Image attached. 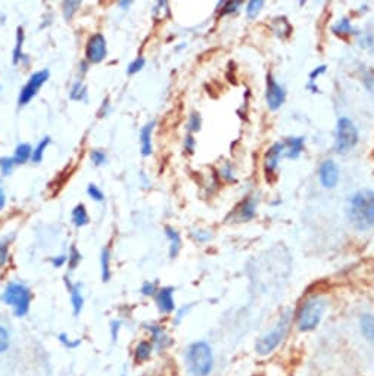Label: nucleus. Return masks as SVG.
<instances>
[{"label":"nucleus","instance_id":"obj_1","mask_svg":"<svg viewBox=\"0 0 374 376\" xmlns=\"http://www.w3.org/2000/svg\"><path fill=\"white\" fill-rule=\"evenodd\" d=\"M348 217L353 227L358 230H369L374 227V190L364 189L349 198Z\"/></svg>","mask_w":374,"mask_h":376},{"label":"nucleus","instance_id":"obj_2","mask_svg":"<svg viewBox=\"0 0 374 376\" xmlns=\"http://www.w3.org/2000/svg\"><path fill=\"white\" fill-rule=\"evenodd\" d=\"M304 138H286L283 142H277L267 151L264 158V170L267 177L274 175V171L279 167L282 158L296 160L304 149Z\"/></svg>","mask_w":374,"mask_h":376},{"label":"nucleus","instance_id":"obj_3","mask_svg":"<svg viewBox=\"0 0 374 376\" xmlns=\"http://www.w3.org/2000/svg\"><path fill=\"white\" fill-rule=\"evenodd\" d=\"M186 366L190 375L208 376L214 368V355L211 347L204 342H193L186 350Z\"/></svg>","mask_w":374,"mask_h":376},{"label":"nucleus","instance_id":"obj_4","mask_svg":"<svg viewBox=\"0 0 374 376\" xmlns=\"http://www.w3.org/2000/svg\"><path fill=\"white\" fill-rule=\"evenodd\" d=\"M325 310V301L321 297H310L302 303L298 312V327L301 331H312L321 322Z\"/></svg>","mask_w":374,"mask_h":376},{"label":"nucleus","instance_id":"obj_5","mask_svg":"<svg viewBox=\"0 0 374 376\" xmlns=\"http://www.w3.org/2000/svg\"><path fill=\"white\" fill-rule=\"evenodd\" d=\"M2 300L6 305L14 308L15 316L23 317L28 313V310H30L31 292L24 284L11 282L5 288V291L2 294Z\"/></svg>","mask_w":374,"mask_h":376},{"label":"nucleus","instance_id":"obj_6","mask_svg":"<svg viewBox=\"0 0 374 376\" xmlns=\"http://www.w3.org/2000/svg\"><path fill=\"white\" fill-rule=\"evenodd\" d=\"M289 327H291V312L287 310L286 313L282 314L279 322H277V325L273 327V329L268 334H265L263 338H260V341L256 342V347H255L256 353L261 355L270 354L284 340Z\"/></svg>","mask_w":374,"mask_h":376},{"label":"nucleus","instance_id":"obj_7","mask_svg":"<svg viewBox=\"0 0 374 376\" xmlns=\"http://www.w3.org/2000/svg\"><path fill=\"white\" fill-rule=\"evenodd\" d=\"M358 142V130L349 118L342 117L336 125V140H334V148L339 153L351 151Z\"/></svg>","mask_w":374,"mask_h":376},{"label":"nucleus","instance_id":"obj_8","mask_svg":"<svg viewBox=\"0 0 374 376\" xmlns=\"http://www.w3.org/2000/svg\"><path fill=\"white\" fill-rule=\"evenodd\" d=\"M47 79H49V71L47 70L34 73L30 77L28 83L21 89V93H19V99H18L19 105H27L28 102H30L37 95V92L40 90L42 86L47 82Z\"/></svg>","mask_w":374,"mask_h":376},{"label":"nucleus","instance_id":"obj_9","mask_svg":"<svg viewBox=\"0 0 374 376\" xmlns=\"http://www.w3.org/2000/svg\"><path fill=\"white\" fill-rule=\"evenodd\" d=\"M265 98H267V105L268 108L276 111L279 110L282 105L284 103L286 99V92L282 88V86L274 80L273 75L267 77V92H265Z\"/></svg>","mask_w":374,"mask_h":376},{"label":"nucleus","instance_id":"obj_10","mask_svg":"<svg viewBox=\"0 0 374 376\" xmlns=\"http://www.w3.org/2000/svg\"><path fill=\"white\" fill-rule=\"evenodd\" d=\"M319 176H320L321 185L324 188L333 189V188H336L339 183V168L336 164H334V161L325 160L320 166Z\"/></svg>","mask_w":374,"mask_h":376},{"label":"nucleus","instance_id":"obj_11","mask_svg":"<svg viewBox=\"0 0 374 376\" xmlns=\"http://www.w3.org/2000/svg\"><path fill=\"white\" fill-rule=\"evenodd\" d=\"M85 55H88V60L94 64L101 62L107 56V40H105L102 34H94L93 37H90Z\"/></svg>","mask_w":374,"mask_h":376},{"label":"nucleus","instance_id":"obj_12","mask_svg":"<svg viewBox=\"0 0 374 376\" xmlns=\"http://www.w3.org/2000/svg\"><path fill=\"white\" fill-rule=\"evenodd\" d=\"M172 294H174V289L172 288H162L157 292V304L162 313H171L174 310L176 304Z\"/></svg>","mask_w":374,"mask_h":376},{"label":"nucleus","instance_id":"obj_13","mask_svg":"<svg viewBox=\"0 0 374 376\" xmlns=\"http://www.w3.org/2000/svg\"><path fill=\"white\" fill-rule=\"evenodd\" d=\"M148 329L152 335V345L157 347L158 350H164L171 344L170 336L164 331V327H161L158 325H149Z\"/></svg>","mask_w":374,"mask_h":376},{"label":"nucleus","instance_id":"obj_14","mask_svg":"<svg viewBox=\"0 0 374 376\" xmlns=\"http://www.w3.org/2000/svg\"><path fill=\"white\" fill-rule=\"evenodd\" d=\"M155 123H149L140 131V145H142V153L145 157L152 153V131Z\"/></svg>","mask_w":374,"mask_h":376},{"label":"nucleus","instance_id":"obj_15","mask_svg":"<svg viewBox=\"0 0 374 376\" xmlns=\"http://www.w3.org/2000/svg\"><path fill=\"white\" fill-rule=\"evenodd\" d=\"M255 208H256V204L254 199H245L241 205L237 207V220L239 221H248L254 218L255 216Z\"/></svg>","mask_w":374,"mask_h":376},{"label":"nucleus","instance_id":"obj_16","mask_svg":"<svg viewBox=\"0 0 374 376\" xmlns=\"http://www.w3.org/2000/svg\"><path fill=\"white\" fill-rule=\"evenodd\" d=\"M70 292H71V304H72L74 314L79 316L83 310V305H84V298H83V294H81V285L77 284V285L71 286Z\"/></svg>","mask_w":374,"mask_h":376},{"label":"nucleus","instance_id":"obj_17","mask_svg":"<svg viewBox=\"0 0 374 376\" xmlns=\"http://www.w3.org/2000/svg\"><path fill=\"white\" fill-rule=\"evenodd\" d=\"M152 351H153V345H152V342L142 341V342L137 344L136 350H134V360H136L137 363L146 362V360L150 359Z\"/></svg>","mask_w":374,"mask_h":376},{"label":"nucleus","instance_id":"obj_18","mask_svg":"<svg viewBox=\"0 0 374 376\" xmlns=\"http://www.w3.org/2000/svg\"><path fill=\"white\" fill-rule=\"evenodd\" d=\"M361 325V332L366 336V340L370 342H374V316L371 314H364L360 321Z\"/></svg>","mask_w":374,"mask_h":376},{"label":"nucleus","instance_id":"obj_19","mask_svg":"<svg viewBox=\"0 0 374 376\" xmlns=\"http://www.w3.org/2000/svg\"><path fill=\"white\" fill-rule=\"evenodd\" d=\"M165 234H167V238L170 239V242H171L170 255H171V258H174V257L178 254L180 245H181L180 235L176 232L174 229H171V227H165Z\"/></svg>","mask_w":374,"mask_h":376},{"label":"nucleus","instance_id":"obj_20","mask_svg":"<svg viewBox=\"0 0 374 376\" xmlns=\"http://www.w3.org/2000/svg\"><path fill=\"white\" fill-rule=\"evenodd\" d=\"M72 221H74V225L75 226H84V225H88V221H89V216H88V211H85V207L83 204L80 205H77L74 210H72Z\"/></svg>","mask_w":374,"mask_h":376},{"label":"nucleus","instance_id":"obj_21","mask_svg":"<svg viewBox=\"0 0 374 376\" xmlns=\"http://www.w3.org/2000/svg\"><path fill=\"white\" fill-rule=\"evenodd\" d=\"M33 155V151H31V147L27 143H21L19 147L16 148L15 151V155H14V161L15 164H24L28 158H30Z\"/></svg>","mask_w":374,"mask_h":376},{"label":"nucleus","instance_id":"obj_22","mask_svg":"<svg viewBox=\"0 0 374 376\" xmlns=\"http://www.w3.org/2000/svg\"><path fill=\"white\" fill-rule=\"evenodd\" d=\"M332 30H333L334 34H338V36H349V34H353V32H356V30H353V27H352V24H351V21L348 18L340 19L338 24L333 25Z\"/></svg>","mask_w":374,"mask_h":376},{"label":"nucleus","instance_id":"obj_23","mask_svg":"<svg viewBox=\"0 0 374 376\" xmlns=\"http://www.w3.org/2000/svg\"><path fill=\"white\" fill-rule=\"evenodd\" d=\"M101 266H102V281L108 282L111 277V266H109V251L105 248L102 251V258H101Z\"/></svg>","mask_w":374,"mask_h":376},{"label":"nucleus","instance_id":"obj_24","mask_svg":"<svg viewBox=\"0 0 374 376\" xmlns=\"http://www.w3.org/2000/svg\"><path fill=\"white\" fill-rule=\"evenodd\" d=\"M49 143H51V138H44L40 143L37 145V148L33 151V155H31L33 162H40L42 161L43 153H44L46 148L49 147Z\"/></svg>","mask_w":374,"mask_h":376},{"label":"nucleus","instance_id":"obj_25","mask_svg":"<svg viewBox=\"0 0 374 376\" xmlns=\"http://www.w3.org/2000/svg\"><path fill=\"white\" fill-rule=\"evenodd\" d=\"M23 43H24V32L23 28H18V34H16V46L14 51V64H18L19 60L23 56Z\"/></svg>","mask_w":374,"mask_h":376},{"label":"nucleus","instance_id":"obj_26","mask_svg":"<svg viewBox=\"0 0 374 376\" xmlns=\"http://www.w3.org/2000/svg\"><path fill=\"white\" fill-rule=\"evenodd\" d=\"M70 98L72 101H84L85 99V88L81 82H77L70 92Z\"/></svg>","mask_w":374,"mask_h":376},{"label":"nucleus","instance_id":"obj_27","mask_svg":"<svg viewBox=\"0 0 374 376\" xmlns=\"http://www.w3.org/2000/svg\"><path fill=\"white\" fill-rule=\"evenodd\" d=\"M264 6V2L263 0H252V2L248 3V8H246V14L248 16L254 19L255 16H258V14L261 12V8Z\"/></svg>","mask_w":374,"mask_h":376},{"label":"nucleus","instance_id":"obj_28","mask_svg":"<svg viewBox=\"0 0 374 376\" xmlns=\"http://www.w3.org/2000/svg\"><path fill=\"white\" fill-rule=\"evenodd\" d=\"M81 6V2H74V0H70V2L64 3V15L65 19H71L72 15L77 12V9Z\"/></svg>","mask_w":374,"mask_h":376},{"label":"nucleus","instance_id":"obj_29","mask_svg":"<svg viewBox=\"0 0 374 376\" xmlns=\"http://www.w3.org/2000/svg\"><path fill=\"white\" fill-rule=\"evenodd\" d=\"M9 345H11V340H9V334L3 326H0V354L5 353Z\"/></svg>","mask_w":374,"mask_h":376},{"label":"nucleus","instance_id":"obj_30","mask_svg":"<svg viewBox=\"0 0 374 376\" xmlns=\"http://www.w3.org/2000/svg\"><path fill=\"white\" fill-rule=\"evenodd\" d=\"M14 158H2L0 160V168H2V173L5 176H9L14 170Z\"/></svg>","mask_w":374,"mask_h":376},{"label":"nucleus","instance_id":"obj_31","mask_svg":"<svg viewBox=\"0 0 374 376\" xmlns=\"http://www.w3.org/2000/svg\"><path fill=\"white\" fill-rule=\"evenodd\" d=\"M191 236L199 240V242H206V240L213 238V232H209V230H195Z\"/></svg>","mask_w":374,"mask_h":376},{"label":"nucleus","instance_id":"obj_32","mask_svg":"<svg viewBox=\"0 0 374 376\" xmlns=\"http://www.w3.org/2000/svg\"><path fill=\"white\" fill-rule=\"evenodd\" d=\"M187 127H189L190 131H199L200 130V117L198 114H191L190 115Z\"/></svg>","mask_w":374,"mask_h":376},{"label":"nucleus","instance_id":"obj_33","mask_svg":"<svg viewBox=\"0 0 374 376\" xmlns=\"http://www.w3.org/2000/svg\"><path fill=\"white\" fill-rule=\"evenodd\" d=\"M143 66H145V60L143 58H137V60H134L130 65H129V74H136L139 73Z\"/></svg>","mask_w":374,"mask_h":376},{"label":"nucleus","instance_id":"obj_34","mask_svg":"<svg viewBox=\"0 0 374 376\" xmlns=\"http://www.w3.org/2000/svg\"><path fill=\"white\" fill-rule=\"evenodd\" d=\"M242 5V2H226L223 3V9H222V15H228L233 14L237 11V8Z\"/></svg>","mask_w":374,"mask_h":376},{"label":"nucleus","instance_id":"obj_35","mask_svg":"<svg viewBox=\"0 0 374 376\" xmlns=\"http://www.w3.org/2000/svg\"><path fill=\"white\" fill-rule=\"evenodd\" d=\"M88 194L94 199V201H103V194L102 190L96 186V185H89L88 188Z\"/></svg>","mask_w":374,"mask_h":376},{"label":"nucleus","instance_id":"obj_36","mask_svg":"<svg viewBox=\"0 0 374 376\" xmlns=\"http://www.w3.org/2000/svg\"><path fill=\"white\" fill-rule=\"evenodd\" d=\"M81 262V254L77 251L75 248L71 249V254H70V268H75L77 266H79V263Z\"/></svg>","mask_w":374,"mask_h":376},{"label":"nucleus","instance_id":"obj_37","mask_svg":"<svg viewBox=\"0 0 374 376\" xmlns=\"http://www.w3.org/2000/svg\"><path fill=\"white\" fill-rule=\"evenodd\" d=\"M92 160L96 166H102V164L107 162V155H105V152H102V151H93Z\"/></svg>","mask_w":374,"mask_h":376},{"label":"nucleus","instance_id":"obj_38","mask_svg":"<svg viewBox=\"0 0 374 376\" xmlns=\"http://www.w3.org/2000/svg\"><path fill=\"white\" fill-rule=\"evenodd\" d=\"M364 84H366V88L374 93V71H367L366 74H364Z\"/></svg>","mask_w":374,"mask_h":376},{"label":"nucleus","instance_id":"obj_39","mask_svg":"<svg viewBox=\"0 0 374 376\" xmlns=\"http://www.w3.org/2000/svg\"><path fill=\"white\" fill-rule=\"evenodd\" d=\"M157 285L155 284H150V282H146L145 285L142 286V294L143 295H157Z\"/></svg>","mask_w":374,"mask_h":376},{"label":"nucleus","instance_id":"obj_40","mask_svg":"<svg viewBox=\"0 0 374 376\" xmlns=\"http://www.w3.org/2000/svg\"><path fill=\"white\" fill-rule=\"evenodd\" d=\"M222 176H223L226 180H228V181L235 180L233 168H232V166H230V164H226V166L222 168Z\"/></svg>","mask_w":374,"mask_h":376},{"label":"nucleus","instance_id":"obj_41","mask_svg":"<svg viewBox=\"0 0 374 376\" xmlns=\"http://www.w3.org/2000/svg\"><path fill=\"white\" fill-rule=\"evenodd\" d=\"M120 326L121 323L118 321H113L111 323V334H112V341H117L118 338V332H120Z\"/></svg>","mask_w":374,"mask_h":376},{"label":"nucleus","instance_id":"obj_42","mask_svg":"<svg viewBox=\"0 0 374 376\" xmlns=\"http://www.w3.org/2000/svg\"><path fill=\"white\" fill-rule=\"evenodd\" d=\"M325 73V65H321L319 66V68H315L311 74H310V83H314L315 79H317V77H320L321 74Z\"/></svg>","mask_w":374,"mask_h":376},{"label":"nucleus","instance_id":"obj_43","mask_svg":"<svg viewBox=\"0 0 374 376\" xmlns=\"http://www.w3.org/2000/svg\"><path fill=\"white\" fill-rule=\"evenodd\" d=\"M8 260V245L0 244V266H3Z\"/></svg>","mask_w":374,"mask_h":376},{"label":"nucleus","instance_id":"obj_44","mask_svg":"<svg viewBox=\"0 0 374 376\" xmlns=\"http://www.w3.org/2000/svg\"><path fill=\"white\" fill-rule=\"evenodd\" d=\"M185 147H186V151H189V152H193V149H195V139L191 138L190 134H189V136L186 138V143H185Z\"/></svg>","mask_w":374,"mask_h":376},{"label":"nucleus","instance_id":"obj_45","mask_svg":"<svg viewBox=\"0 0 374 376\" xmlns=\"http://www.w3.org/2000/svg\"><path fill=\"white\" fill-rule=\"evenodd\" d=\"M65 262H66V257H65V255H61V257H55V258H52V264H53V267H61Z\"/></svg>","mask_w":374,"mask_h":376},{"label":"nucleus","instance_id":"obj_46","mask_svg":"<svg viewBox=\"0 0 374 376\" xmlns=\"http://www.w3.org/2000/svg\"><path fill=\"white\" fill-rule=\"evenodd\" d=\"M6 204V197H5V192L2 189V186H0V210H2Z\"/></svg>","mask_w":374,"mask_h":376},{"label":"nucleus","instance_id":"obj_47","mask_svg":"<svg viewBox=\"0 0 374 376\" xmlns=\"http://www.w3.org/2000/svg\"><path fill=\"white\" fill-rule=\"evenodd\" d=\"M186 312H189V307H183V308H181V310L178 312V316H177V323H178L181 319H183Z\"/></svg>","mask_w":374,"mask_h":376},{"label":"nucleus","instance_id":"obj_48","mask_svg":"<svg viewBox=\"0 0 374 376\" xmlns=\"http://www.w3.org/2000/svg\"><path fill=\"white\" fill-rule=\"evenodd\" d=\"M120 5H121V6H129V5H130V2H121Z\"/></svg>","mask_w":374,"mask_h":376}]
</instances>
